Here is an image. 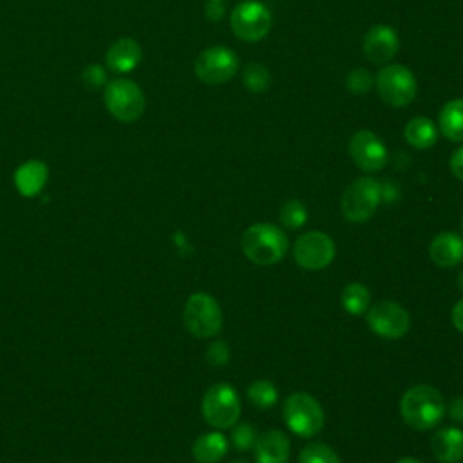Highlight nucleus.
<instances>
[{
  "label": "nucleus",
  "mask_w": 463,
  "mask_h": 463,
  "mask_svg": "<svg viewBox=\"0 0 463 463\" xmlns=\"http://www.w3.org/2000/svg\"><path fill=\"white\" fill-rule=\"evenodd\" d=\"M367 326L383 338H402L411 326V317L403 306L392 300H382L367 311Z\"/></svg>",
  "instance_id": "12"
},
{
  "label": "nucleus",
  "mask_w": 463,
  "mask_h": 463,
  "mask_svg": "<svg viewBox=\"0 0 463 463\" xmlns=\"http://www.w3.org/2000/svg\"><path fill=\"white\" fill-rule=\"evenodd\" d=\"M441 134L456 143H463V98L447 101L439 110Z\"/></svg>",
  "instance_id": "21"
},
{
  "label": "nucleus",
  "mask_w": 463,
  "mask_h": 463,
  "mask_svg": "<svg viewBox=\"0 0 463 463\" xmlns=\"http://www.w3.org/2000/svg\"><path fill=\"white\" fill-rule=\"evenodd\" d=\"M257 441V430L250 423H235L232 427V443L239 450H248Z\"/></svg>",
  "instance_id": "29"
},
{
  "label": "nucleus",
  "mask_w": 463,
  "mask_h": 463,
  "mask_svg": "<svg viewBox=\"0 0 463 463\" xmlns=\"http://www.w3.org/2000/svg\"><path fill=\"white\" fill-rule=\"evenodd\" d=\"M201 411L208 425L215 429H230L237 423L241 414L239 394L226 382L215 383L204 392Z\"/></svg>",
  "instance_id": "5"
},
{
  "label": "nucleus",
  "mask_w": 463,
  "mask_h": 463,
  "mask_svg": "<svg viewBox=\"0 0 463 463\" xmlns=\"http://www.w3.org/2000/svg\"><path fill=\"white\" fill-rule=\"evenodd\" d=\"M449 168L454 177L463 181V146L456 148L449 159Z\"/></svg>",
  "instance_id": "32"
},
{
  "label": "nucleus",
  "mask_w": 463,
  "mask_h": 463,
  "mask_svg": "<svg viewBox=\"0 0 463 463\" xmlns=\"http://www.w3.org/2000/svg\"><path fill=\"white\" fill-rule=\"evenodd\" d=\"M369 298H371V293L367 286L360 282H351L342 289L340 302L349 315H362L364 311H367Z\"/></svg>",
  "instance_id": "23"
},
{
  "label": "nucleus",
  "mask_w": 463,
  "mask_h": 463,
  "mask_svg": "<svg viewBox=\"0 0 463 463\" xmlns=\"http://www.w3.org/2000/svg\"><path fill=\"white\" fill-rule=\"evenodd\" d=\"M298 463H340V459L331 447L313 441L300 450Z\"/></svg>",
  "instance_id": "27"
},
{
  "label": "nucleus",
  "mask_w": 463,
  "mask_h": 463,
  "mask_svg": "<svg viewBox=\"0 0 463 463\" xmlns=\"http://www.w3.org/2000/svg\"><path fill=\"white\" fill-rule=\"evenodd\" d=\"M279 219H280L282 226H286L289 230H297V228L306 224V221H307V208L304 206L302 201L289 199V201H286L282 204Z\"/></svg>",
  "instance_id": "26"
},
{
  "label": "nucleus",
  "mask_w": 463,
  "mask_h": 463,
  "mask_svg": "<svg viewBox=\"0 0 463 463\" xmlns=\"http://www.w3.org/2000/svg\"><path fill=\"white\" fill-rule=\"evenodd\" d=\"M382 201V184L369 175L358 177L344 190L340 199L342 215L351 222L367 221Z\"/></svg>",
  "instance_id": "4"
},
{
  "label": "nucleus",
  "mask_w": 463,
  "mask_h": 463,
  "mask_svg": "<svg viewBox=\"0 0 463 463\" xmlns=\"http://www.w3.org/2000/svg\"><path fill=\"white\" fill-rule=\"evenodd\" d=\"M400 411L405 423L416 430L434 429L445 416L443 396L430 385L411 387L402 402Z\"/></svg>",
  "instance_id": "1"
},
{
  "label": "nucleus",
  "mask_w": 463,
  "mask_h": 463,
  "mask_svg": "<svg viewBox=\"0 0 463 463\" xmlns=\"http://www.w3.org/2000/svg\"><path fill=\"white\" fill-rule=\"evenodd\" d=\"M47 177H49L47 165L38 159H29V161L22 163L14 170V175H13L14 186L24 197L38 195L43 190Z\"/></svg>",
  "instance_id": "17"
},
{
  "label": "nucleus",
  "mask_w": 463,
  "mask_h": 463,
  "mask_svg": "<svg viewBox=\"0 0 463 463\" xmlns=\"http://www.w3.org/2000/svg\"><path fill=\"white\" fill-rule=\"evenodd\" d=\"M248 400L259 407V409H268V407H273L277 403V398H279V392H277V387L269 382V380H255L248 385Z\"/></svg>",
  "instance_id": "24"
},
{
  "label": "nucleus",
  "mask_w": 463,
  "mask_h": 463,
  "mask_svg": "<svg viewBox=\"0 0 463 463\" xmlns=\"http://www.w3.org/2000/svg\"><path fill=\"white\" fill-rule=\"evenodd\" d=\"M105 105L109 112L125 123L136 121L145 110V94L132 80L118 78L105 85Z\"/></svg>",
  "instance_id": "8"
},
{
  "label": "nucleus",
  "mask_w": 463,
  "mask_h": 463,
  "mask_svg": "<svg viewBox=\"0 0 463 463\" xmlns=\"http://www.w3.org/2000/svg\"><path fill=\"white\" fill-rule=\"evenodd\" d=\"M217 2H222V0H217Z\"/></svg>",
  "instance_id": "40"
},
{
  "label": "nucleus",
  "mask_w": 463,
  "mask_h": 463,
  "mask_svg": "<svg viewBox=\"0 0 463 463\" xmlns=\"http://www.w3.org/2000/svg\"><path fill=\"white\" fill-rule=\"evenodd\" d=\"M244 255L259 266L279 262L288 251L286 233L269 222H257L250 226L241 241Z\"/></svg>",
  "instance_id": "2"
},
{
  "label": "nucleus",
  "mask_w": 463,
  "mask_h": 463,
  "mask_svg": "<svg viewBox=\"0 0 463 463\" xmlns=\"http://www.w3.org/2000/svg\"><path fill=\"white\" fill-rule=\"evenodd\" d=\"M396 463H421V461H418V459H414V458H402V459L396 461Z\"/></svg>",
  "instance_id": "36"
},
{
  "label": "nucleus",
  "mask_w": 463,
  "mask_h": 463,
  "mask_svg": "<svg viewBox=\"0 0 463 463\" xmlns=\"http://www.w3.org/2000/svg\"><path fill=\"white\" fill-rule=\"evenodd\" d=\"M449 414L452 420L456 421H463V396H458L450 402V407H449Z\"/></svg>",
  "instance_id": "34"
},
{
  "label": "nucleus",
  "mask_w": 463,
  "mask_h": 463,
  "mask_svg": "<svg viewBox=\"0 0 463 463\" xmlns=\"http://www.w3.org/2000/svg\"><path fill=\"white\" fill-rule=\"evenodd\" d=\"M253 447L257 463H288L289 439L282 430L271 429L262 432Z\"/></svg>",
  "instance_id": "16"
},
{
  "label": "nucleus",
  "mask_w": 463,
  "mask_h": 463,
  "mask_svg": "<svg viewBox=\"0 0 463 463\" xmlns=\"http://www.w3.org/2000/svg\"><path fill=\"white\" fill-rule=\"evenodd\" d=\"M429 255L439 268H454L463 262V237L454 232L438 233L430 246Z\"/></svg>",
  "instance_id": "15"
},
{
  "label": "nucleus",
  "mask_w": 463,
  "mask_h": 463,
  "mask_svg": "<svg viewBox=\"0 0 463 463\" xmlns=\"http://www.w3.org/2000/svg\"><path fill=\"white\" fill-rule=\"evenodd\" d=\"M228 358H230V351L222 340L212 342L210 347L206 349V360L212 365H224L228 362Z\"/></svg>",
  "instance_id": "31"
},
{
  "label": "nucleus",
  "mask_w": 463,
  "mask_h": 463,
  "mask_svg": "<svg viewBox=\"0 0 463 463\" xmlns=\"http://www.w3.org/2000/svg\"><path fill=\"white\" fill-rule=\"evenodd\" d=\"M374 81L380 98L391 107H407L416 98V78L405 65L391 63L382 67Z\"/></svg>",
  "instance_id": "7"
},
{
  "label": "nucleus",
  "mask_w": 463,
  "mask_h": 463,
  "mask_svg": "<svg viewBox=\"0 0 463 463\" xmlns=\"http://www.w3.org/2000/svg\"><path fill=\"white\" fill-rule=\"evenodd\" d=\"M432 454L443 463H458L463 459V432L456 427L439 429L432 436Z\"/></svg>",
  "instance_id": "19"
},
{
  "label": "nucleus",
  "mask_w": 463,
  "mask_h": 463,
  "mask_svg": "<svg viewBox=\"0 0 463 463\" xmlns=\"http://www.w3.org/2000/svg\"><path fill=\"white\" fill-rule=\"evenodd\" d=\"M345 87L351 94H365L373 87V76L364 67L351 69L345 76Z\"/></svg>",
  "instance_id": "28"
},
{
  "label": "nucleus",
  "mask_w": 463,
  "mask_h": 463,
  "mask_svg": "<svg viewBox=\"0 0 463 463\" xmlns=\"http://www.w3.org/2000/svg\"><path fill=\"white\" fill-rule=\"evenodd\" d=\"M242 83L250 92L260 94L268 89L269 85V72L262 63L250 61L242 69Z\"/></svg>",
  "instance_id": "25"
},
{
  "label": "nucleus",
  "mask_w": 463,
  "mask_h": 463,
  "mask_svg": "<svg viewBox=\"0 0 463 463\" xmlns=\"http://www.w3.org/2000/svg\"><path fill=\"white\" fill-rule=\"evenodd\" d=\"M81 81L87 89L90 90H98L101 87L107 85V72L101 65L98 63H90L81 71Z\"/></svg>",
  "instance_id": "30"
},
{
  "label": "nucleus",
  "mask_w": 463,
  "mask_h": 463,
  "mask_svg": "<svg viewBox=\"0 0 463 463\" xmlns=\"http://www.w3.org/2000/svg\"><path fill=\"white\" fill-rule=\"evenodd\" d=\"M232 463H248V461H244V459H235V461H232Z\"/></svg>",
  "instance_id": "38"
},
{
  "label": "nucleus",
  "mask_w": 463,
  "mask_h": 463,
  "mask_svg": "<svg viewBox=\"0 0 463 463\" xmlns=\"http://www.w3.org/2000/svg\"><path fill=\"white\" fill-rule=\"evenodd\" d=\"M204 13L210 20H221L222 13H224V7H222V2H217V0H208L206 5H204Z\"/></svg>",
  "instance_id": "33"
},
{
  "label": "nucleus",
  "mask_w": 463,
  "mask_h": 463,
  "mask_svg": "<svg viewBox=\"0 0 463 463\" xmlns=\"http://www.w3.org/2000/svg\"><path fill=\"white\" fill-rule=\"evenodd\" d=\"M452 324L458 331L463 333V298L459 302H456V306L452 307Z\"/></svg>",
  "instance_id": "35"
},
{
  "label": "nucleus",
  "mask_w": 463,
  "mask_h": 463,
  "mask_svg": "<svg viewBox=\"0 0 463 463\" xmlns=\"http://www.w3.org/2000/svg\"><path fill=\"white\" fill-rule=\"evenodd\" d=\"M349 156L364 172H378L387 163L385 143L371 130H356L349 139Z\"/></svg>",
  "instance_id": "13"
},
{
  "label": "nucleus",
  "mask_w": 463,
  "mask_h": 463,
  "mask_svg": "<svg viewBox=\"0 0 463 463\" xmlns=\"http://www.w3.org/2000/svg\"><path fill=\"white\" fill-rule=\"evenodd\" d=\"M293 257L304 269H322L329 266L335 257V242L322 232H307L297 239L293 246Z\"/></svg>",
  "instance_id": "11"
},
{
  "label": "nucleus",
  "mask_w": 463,
  "mask_h": 463,
  "mask_svg": "<svg viewBox=\"0 0 463 463\" xmlns=\"http://www.w3.org/2000/svg\"><path fill=\"white\" fill-rule=\"evenodd\" d=\"M282 418L286 427L302 438H311L324 427V411L307 392L289 394L282 405Z\"/></svg>",
  "instance_id": "3"
},
{
  "label": "nucleus",
  "mask_w": 463,
  "mask_h": 463,
  "mask_svg": "<svg viewBox=\"0 0 463 463\" xmlns=\"http://www.w3.org/2000/svg\"><path fill=\"white\" fill-rule=\"evenodd\" d=\"M141 54V47L134 38H119L107 51V65L110 71L125 74L139 65Z\"/></svg>",
  "instance_id": "18"
},
{
  "label": "nucleus",
  "mask_w": 463,
  "mask_h": 463,
  "mask_svg": "<svg viewBox=\"0 0 463 463\" xmlns=\"http://www.w3.org/2000/svg\"><path fill=\"white\" fill-rule=\"evenodd\" d=\"M461 230H463V217H461Z\"/></svg>",
  "instance_id": "39"
},
{
  "label": "nucleus",
  "mask_w": 463,
  "mask_h": 463,
  "mask_svg": "<svg viewBox=\"0 0 463 463\" xmlns=\"http://www.w3.org/2000/svg\"><path fill=\"white\" fill-rule=\"evenodd\" d=\"M183 320L186 329L197 338H212L222 327V313L217 300L208 293H194L188 297Z\"/></svg>",
  "instance_id": "6"
},
{
  "label": "nucleus",
  "mask_w": 463,
  "mask_h": 463,
  "mask_svg": "<svg viewBox=\"0 0 463 463\" xmlns=\"http://www.w3.org/2000/svg\"><path fill=\"white\" fill-rule=\"evenodd\" d=\"M405 141L414 148H430L438 139V128L434 123L425 116H416L407 121L403 128Z\"/></svg>",
  "instance_id": "22"
},
{
  "label": "nucleus",
  "mask_w": 463,
  "mask_h": 463,
  "mask_svg": "<svg viewBox=\"0 0 463 463\" xmlns=\"http://www.w3.org/2000/svg\"><path fill=\"white\" fill-rule=\"evenodd\" d=\"M458 286L463 289V271L459 273V277H458Z\"/></svg>",
  "instance_id": "37"
},
{
  "label": "nucleus",
  "mask_w": 463,
  "mask_h": 463,
  "mask_svg": "<svg viewBox=\"0 0 463 463\" xmlns=\"http://www.w3.org/2000/svg\"><path fill=\"white\" fill-rule=\"evenodd\" d=\"M228 452V439L221 432H206L192 445V456L199 463H217Z\"/></svg>",
  "instance_id": "20"
},
{
  "label": "nucleus",
  "mask_w": 463,
  "mask_h": 463,
  "mask_svg": "<svg viewBox=\"0 0 463 463\" xmlns=\"http://www.w3.org/2000/svg\"><path fill=\"white\" fill-rule=\"evenodd\" d=\"M195 76L206 85H221L230 81L239 71L237 54L222 45L204 49L194 63Z\"/></svg>",
  "instance_id": "10"
},
{
  "label": "nucleus",
  "mask_w": 463,
  "mask_h": 463,
  "mask_svg": "<svg viewBox=\"0 0 463 463\" xmlns=\"http://www.w3.org/2000/svg\"><path fill=\"white\" fill-rule=\"evenodd\" d=\"M230 25L239 40L259 42L271 29V13L259 0H244L232 11Z\"/></svg>",
  "instance_id": "9"
},
{
  "label": "nucleus",
  "mask_w": 463,
  "mask_h": 463,
  "mask_svg": "<svg viewBox=\"0 0 463 463\" xmlns=\"http://www.w3.org/2000/svg\"><path fill=\"white\" fill-rule=\"evenodd\" d=\"M400 40L396 31L387 24L373 25L364 36V54L373 63H385L398 52Z\"/></svg>",
  "instance_id": "14"
}]
</instances>
